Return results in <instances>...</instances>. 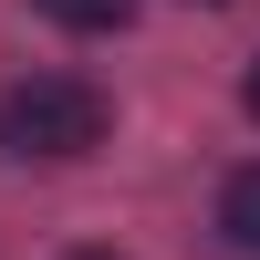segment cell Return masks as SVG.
Masks as SVG:
<instances>
[{
	"label": "cell",
	"mask_w": 260,
	"mask_h": 260,
	"mask_svg": "<svg viewBox=\"0 0 260 260\" xmlns=\"http://www.w3.org/2000/svg\"><path fill=\"white\" fill-rule=\"evenodd\" d=\"M104 125H115V104H104L83 73H31V83L0 94V146H11V156H42V167L94 156Z\"/></svg>",
	"instance_id": "6da1fadb"
},
{
	"label": "cell",
	"mask_w": 260,
	"mask_h": 260,
	"mask_svg": "<svg viewBox=\"0 0 260 260\" xmlns=\"http://www.w3.org/2000/svg\"><path fill=\"white\" fill-rule=\"evenodd\" d=\"M219 229H229V250L260 260V167H240V177L219 187Z\"/></svg>",
	"instance_id": "7a4b0ae2"
},
{
	"label": "cell",
	"mask_w": 260,
	"mask_h": 260,
	"mask_svg": "<svg viewBox=\"0 0 260 260\" xmlns=\"http://www.w3.org/2000/svg\"><path fill=\"white\" fill-rule=\"evenodd\" d=\"M240 94H250V115H260V62H250V83H240Z\"/></svg>",
	"instance_id": "277c9868"
},
{
	"label": "cell",
	"mask_w": 260,
	"mask_h": 260,
	"mask_svg": "<svg viewBox=\"0 0 260 260\" xmlns=\"http://www.w3.org/2000/svg\"><path fill=\"white\" fill-rule=\"evenodd\" d=\"M73 260H115V250H73Z\"/></svg>",
	"instance_id": "5b68a950"
},
{
	"label": "cell",
	"mask_w": 260,
	"mask_h": 260,
	"mask_svg": "<svg viewBox=\"0 0 260 260\" xmlns=\"http://www.w3.org/2000/svg\"><path fill=\"white\" fill-rule=\"evenodd\" d=\"M42 21H62V31H125V11L136 0H31Z\"/></svg>",
	"instance_id": "3957f363"
}]
</instances>
